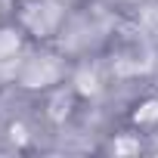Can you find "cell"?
<instances>
[{"label":"cell","instance_id":"8992f818","mask_svg":"<svg viewBox=\"0 0 158 158\" xmlns=\"http://www.w3.org/2000/svg\"><path fill=\"white\" fill-rule=\"evenodd\" d=\"M130 121H133V127H155L158 124V99L155 96L139 99L130 112Z\"/></svg>","mask_w":158,"mask_h":158},{"label":"cell","instance_id":"277c9868","mask_svg":"<svg viewBox=\"0 0 158 158\" xmlns=\"http://www.w3.org/2000/svg\"><path fill=\"white\" fill-rule=\"evenodd\" d=\"M71 87L81 99H96L102 93V77L93 65H77L74 74H71Z\"/></svg>","mask_w":158,"mask_h":158},{"label":"cell","instance_id":"7a4b0ae2","mask_svg":"<svg viewBox=\"0 0 158 158\" xmlns=\"http://www.w3.org/2000/svg\"><path fill=\"white\" fill-rule=\"evenodd\" d=\"M65 3L62 0H22V6H19V25L22 31L44 44V40H53L62 25H65Z\"/></svg>","mask_w":158,"mask_h":158},{"label":"cell","instance_id":"52a82bcc","mask_svg":"<svg viewBox=\"0 0 158 158\" xmlns=\"http://www.w3.org/2000/svg\"><path fill=\"white\" fill-rule=\"evenodd\" d=\"M109 152H112L115 158H130V155H139V152H143V139H139L136 133H118V136H112Z\"/></svg>","mask_w":158,"mask_h":158},{"label":"cell","instance_id":"ba28073f","mask_svg":"<svg viewBox=\"0 0 158 158\" xmlns=\"http://www.w3.org/2000/svg\"><path fill=\"white\" fill-rule=\"evenodd\" d=\"M10 139L16 143H28V130H25V124H10Z\"/></svg>","mask_w":158,"mask_h":158},{"label":"cell","instance_id":"5b68a950","mask_svg":"<svg viewBox=\"0 0 158 158\" xmlns=\"http://www.w3.org/2000/svg\"><path fill=\"white\" fill-rule=\"evenodd\" d=\"M25 31L22 25H0V62H13L25 53Z\"/></svg>","mask_w":158,"mask_h":158},{"label":"cell","instance_id":"3957f363","mask_svg":"<svg viewBox=\"0 0 158 158\" xmlns=\"http://www.w3.org/2000/svg\"><path fill=\"white\" fill-rule=\"evenodd\" d=\"M74 102H77V93L74 87H53L50 90V109H47V118L53 124H65L71 115H74Z\"/></svg>","mask_w":158,"mask_h":158},{"label":"cell","instance_id":"6da1fadb","mask_svg":"<svg viewBox=\"0 0 158 158\" xmlns=\"http://www.w3.org/2000/svg\"><path fill=\"white\" fill-rule=\"evenodd\" d=\"M65 77V62L50 53V50H37V53H25L16 71V87L31 90V93H50L53 87L62 84Z\"/></svg>","mask_w":158,"mask_h":158}]
</instances>
